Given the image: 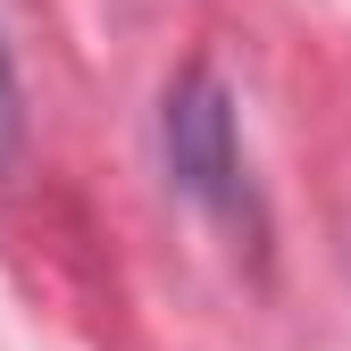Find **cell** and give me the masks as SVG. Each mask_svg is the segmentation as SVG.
Returning a JSON list of instances; mask_svg holds the SVG:
<instances>
[{
    "mask_svg": "<svg viewBox=\"0 0 351 351\" xmlns=\"http://www.w3.org/2000/svg\"><path fill=\"white\" fill-rule=\"evenodd\" d=\"M159 143H167V176L184 184L209 217L243 226L251 217V176H243V134H234V93L209 67H184L167 84L159 109Z\"/></svg>",
    "mask_w": 351,
    "mask_h": 351,
    "instance_id": "obj_1",
    "label": "cell"
},
{
    "mask_svg": "<svg viewBox=\"0 0 351 351\" xmlns=\"http://www.w3.org/2000/svg\"><path fill=\"white\" fill-rule=\"evenodd\" d=\"M17 134H25V109H17V67H9V42H0V167H9Z\"/></svg>",
    "mask_w": 351,
    "mask_h": 351,
    "instance_id": "obj_2",
    "label": "cell"
}]
</instances>
